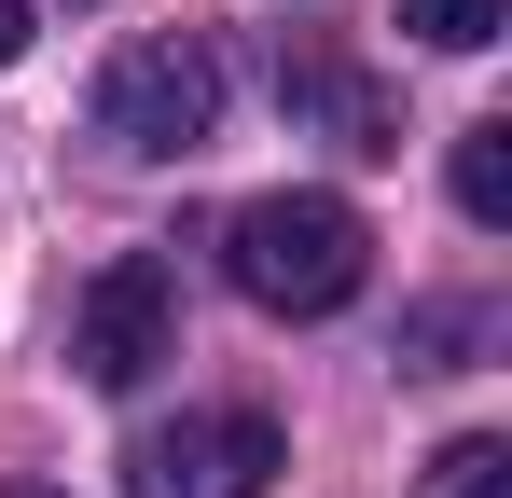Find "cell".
Returning a JSON list of instances; mask_svg holds the SVG:
<instances>
[{
    "mask_svg": "<svg viewBox=\"0 0 512 498\" xmlns=\"http://www.w3.org/2000/svg\"><path fill=\"white\" fill-rule=\"evenodd\" d=\"M222 277L250 291L263 319H333L346 291L374 277V236H360L346 194H250L222 222Z\"/></svg>",
    "mask_w": 512,
    "mask_h": 498,
    "instance_id": "cell-1",
    "label": "cell"
},
{
    "mask_svg": "<svg viewBox=\"0 0 512 498\" xmlns=\"http://www.w3.org/2000/svg\"><path fill=\"white\" fill-rule=\"evenodd\" d=\"M208 125H222V56L194 42V28H153V42H125L111 70H97V139L139 166H180L208 153Z\"/></svg>",
    "mask_w": 512,
    "mask_h": 498,
    "instance_id": "cell-2",
    "label": "cell"
},
{
    "mask_svg": "<svg viewBox=\"0 0 512 498\" xmlns=\"http://www.w3.org/2000/svg\"><path fill=\"white\" fill-rule=\"evenodd\" d=\"M153 360H180V277H167V249H111L84 277V305H70V374L139 388Z\"/></svg>",
    "mask_w": 512,
    "mask_h": 498,
    "instance_id": "cell-3",
    "label": "cell"
},
{
    "mask_svg": "<svg viewBox=\"0 0 512 498\" xmlns=\"http://www.w3.org/2000/svg\"><path fill=\"white\" fill-rule=\"evenodd\" d=\"M277 471H291V443L250 402H208V415H180V429H139L125 443V498H263Z\"/></svg>",
    "mask_w": 512,
    "mask_h": 498,
    "instance_id": "cell-4",
    "label": "cell"
},
{
    "mask_svg": "<svg viewBox=\"0 0 512 498\" xmlns=\"http://www.w3.org/2000/svg\"><path fill=\"white\" fill-rule=\"evenodd\" d=\"M291 111H319L346 153H402V111H388L360 70H333V56H291Z\"/></svg>",
    "mask_w": 512,
    "mask_h": 498,
    "instance_id": "cell-5",
    "label": "cell"
},
{
    "mask_svg": "<svg viewBox=\"0 0 512 498\" xmlns=\"http://www.w3.org/2000/svg\"><path fill=\"white\" fill-rule=\"evenodd\" d=\"M457 208H471L485 236L512 222V125H471V139H457Z\"/></svg>",
    "mask_w": 512,
    "mask_h": 498,
    "instance_id": "cell-6",
    "label": "cell"
},
{
    "mask_svg": "<svg viewBox=\"0 0 512 498\" xmlns=\"http://www.w3.org/2000/svg\"><path fill=\"white\" fill-rule=\"evenodd\" d=\"M402 28H416L429 56H485V42L512 28V0H402Z\"/></svg>",
    "mask_w": 512,
    "mask_h": 498,
    "instance_id": "cell-7",
    "label": "cell"
},
{
    "mask_svg": "<svg viewBox=\"0 0 512 498\" xmlns=\"http://www.w3.org/2000/svg\"><path fill=\"white\" fill-rule=\"evenodd\" d=\"M416 498H512V443H499V429H471V443H443Z\"/></svg>",
    "mask_w": 512,
    "mask_h": 498,
    "instance_id": "cell-8",
    "label": "cell"
},
{
    "mask_svg": "<svg viewBox=\"0 0 512 498\" xmlns=\"http://www.w3.org/2000/svg\"><path fill=\"white\" fill-rule=\"evenodd\" d=\"M14 56H28V0H0V70H14Z\"/></svg>",
    "mask_w": 512,
    "mask_h": 498,
    "instance_id": "cell-9",
    "label": "cell"
},
{
    "mask_svg": "<svg viewBox=\"0 0 512 498\" xmlns=\"http://www.w3.org/2000/svg\"><path fill=\"white\" fill-rule=\"evenodd\" d=\"M0 498H42V485H0Z\"/></svg>",
    "mask_w": 512,
    "mask_h": 498,
    "instance_id": "cell-10",
    "label": "cell"
}]
</instances>
